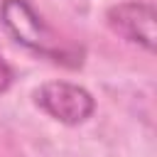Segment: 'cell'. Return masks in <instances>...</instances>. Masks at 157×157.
<instances>
[{"label":"cell","mask_w":157,"mask_h":157,"mask_svg":"<svg viewBox=\"0 0 157 157\" xmlns=\"http://www.w3.org/2000/svg\"><path fill=\"white\" fill-rule=\"evenodd\" d=\"M0 25L20 47L42 59L69 69L83 64L81 52L71 49L64 39H59V34L47 25V20L29 0H0Z\"/></svg>","instance_id":"cell-1"},{"label":"cell","mask_w":157,"mask_h":157,"mask_svg":"<svg viewBox=\"0 0 157 157\" xmlns=\"http://www.w3.org/2000/svg\"><path fill=\"white\" fill-rule=\"evenodd\" d=\"M32 103L52 120L76 128L93 118L96 98L88 88L71 81H44L32 91Z\"/></svg>","instance_id":"cell-2"},{"label":"cell","mask_w":157,"mask_h":157,"mask_svg":"<svg viewBox=\"0 0 157 157\" xmlns=\"http://www.w3.org/2000/svg\"><path fill=\"white\" fill-rule=\"evenodd\" d=\"M105 25L120 39L155 54L157 44V10L145 0H123L105 10Z\"/></svg>","instance_id":"cell-3"},{"label":"cell","mask_w":157,"mask_h":157,"mask_svg":"<svg viewBox=\"0 0 157 157\" xmlns=\"http://www.w3.org/2000/svg\"><path fill=\"white\" fill-rule=\"evenodd\" d=\"M12 83H15V69L5 61V56L0 54V96L2 93H7L10 88H12Z\"/></svg>","instance_id":"cell-4"}]
</instances>
